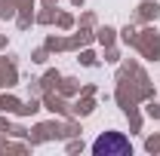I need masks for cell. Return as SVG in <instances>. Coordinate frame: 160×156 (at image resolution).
I'll use <instances>...</instances> for the list:
<instances>
[{
	"label": "cell",
	"mask_w": 160,
	"mask_h": 156,
	"mask_svg": "<svg viewBox=\"0 0 160 156\" xmlns=\"http://www.w3.org/2000/svg\"><path fill=\"white\" fill-rule=\"evenodd\" d=\"M129 141L123 135H114V132H108V135H102L96 144H92V153L96 156H129Z\"/></svg>",
	"instance_id": "1"
}]
</instances>
